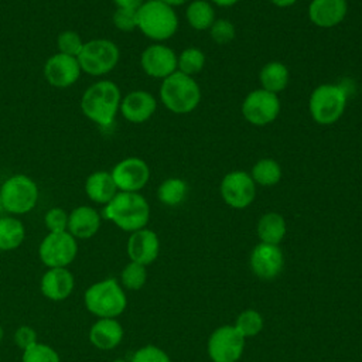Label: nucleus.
<instances>
[{"label":"nucleus","instance_id":"25","mask_svg":"<svg viewBox=\"0 0 362 362\" xmlns=\"http://www.w3.org/2000/svg\"><path fill=\"white\" fill-rule=\"evenodd\" d=\"M286 232V221L277 212H267L262 215L257 222V236L263 243L279 245L284 239Z\"/></svg>","mask_w":362,"mask_h":362},{"label":"nucleus","instance_id":"46","mask_svg":"<svg viewBox=\"0 0 362 362\" xmlns=\"http://www.w3.org/2000/svg\"><path fill=\"white\" fill-rule=\"evenodd\" d=\"M3 208V204H1V197H0V209Z\"/></svg>","mask_w":362,"mask_h":362},{"label":"nucleus","instance_id":"26","mask_svg":"<svg viewBox=\"0 0 362 362\" xmlns=\"http://www.w3.org/2000/svg\"><path fill=\"white\" fill-rule=\"evenodd\" d=\"M185 17L188 24L197 31L209 30L215 18V10L206 0H194L188 4Z\"/></svg>","mask_w":362,"mask_h":362},{"label":"nucleus","instance_id":"37","mask_svg":"<svg viewBox=\"0 0 362 362\" xmlns=\"http://www.w3.org/2000/svg\"><path fill=\"white\" fill-rule=\"evenodd\" d=\"M132 362H171V361L161 348L154 345H146L134 352Z\"/></svg>","mask_w":362,"mask_h":362},{"label":"nucleus","instance_id":"22","mask_svg":"<svg viewBox=\"0 0 362 362\" xmlns=\"http://www.w3.org/2000/svg\"><path fill=\"white\" fill-rule=\"evenodd\" d=\"M123 338L122 325L113 318H100L96 321L89 332L90 342L103 351L112 349L120 344Z\"/></svg>","mask_w":362,"mask_h":362},{"label":"nucleus","instance_id":"36","mask_svg":"<svg viewBox=\"0 0 362 362\" xmlns=\"http://www.w3.org/2000/svg\"><path fill=\"white\" fill-rule=\"evenodd\" d=\"M113 24L120 31H133L134 28H137V10L117 7L113 14Z\"/></svg>","mask_w":362,"mask_h":362},{"label":"nucleus","instance_id":"41","mask_svg":"<svg viewBox=\"0 0 362 362\" xmlns=\"http://www.w3.org/2000/svg\"><path fill=\"white\" fill-rule=\"evenodd\" d=\"M270 1L279 8H287V7H291L297 0H270Z\"/></svg>","mask_w":362,"mask_h":362},{"label":"nucleus","instance_id":"17","mask_svg":"<svg viewBox=\"0 0 362 362\" xmlns=\"http://www.w3.org/2000/svg\"><path fill=\"white\" fill-rule=\"evenodd\" d=\"M157 109L156 98L147 90L129 92L120 102L119 110L130 123L147 122Z\"/></svg>","mask_w":362,"mask_h":362},{"label":"nucleus","instance_id":"43","mask_svg":"<svg viewBox=\"0 0 362 362\" xmlns=\"http://www.w3.org/2000/svg\"><path fill=\"white\" fill-rule=\"evenodd\" d=\"M163 3L171 6V7H177V6H182L184 3H187V0H161Z\"/></svg>","mask_w":362,"mask_h":362},{"label":"nucleus","instance_id":"9","mask_svg":"<svg viewBox=\"0 0 362 362\" xmlns=\"http://www.w3.org/2000/svg\"><path fill=\"white\" fill-rule=\"evenodd\" d=\"M280 113V99L276 93L264 89L249 92L242 103V115L253 126H266L277 119Z\"/></svg>","mask_w":362,"mask_h":362},{"label":"nucleus","instance_id":"40","mask_svg":"<svg viewBox=\"0 0 362 362\" xmlns=\"http://www.w3.org/2000/svg\"><path fill=\"white\" fill-rule=\"evenodd\" d=\"M113 1L119 8H132V10H139V7L144 3V0H113Z\"/></svg>","mask_w":362,"mask_h":362},{"label":"nucleus","instance_id":"12","mask_svg":"<svg viewBox=\"0 0 362 362\" xmlns=\"http://www.w3.org/2000/svg\"><path fill=\"white\" fill-rule=\"evenodd\" d=\"M245 348V338L233 325L216 328L208 341V355L212 362H236Z\"/></svg>","mask_w":362,"mask_h":362},{"label":"nucleus","instance_id":"16","mask_svg":"<svg viewBox=\"0 0 362 362\" xmlns=\"http://www.w3.org/2000/svg\"><path fill=\"white\" fill-rule=\"evenodd\" d=\"M249 263L252 272L257 277L270 280L280 274L284 264V257L279 245H269L260 242L253 247Z\"/></svg>","mask_w":362,"mask_h":362},{"label":"nucleus","instance_id":"19","mask_svg":"<svg viewBox=\"0 0 362 362\" xmlns=\"http://www.w3.org/2000/svg\"><path fill=\"white\" fill-rule=\"evenodd\" d=\"M160 250V242L156 232L150 229H139L132 232L127 240V253L132 262L140 263L143 266L153 263Z\"/></svg>","mask_w":362,"mask_h":362},{"label":"nucleus","instance_id":"45","mask_svg":"<svg viewBox=\"0 0 362 362\" xmlns=\"http://www.w3.org/2000/svg\"><path fill=\"white\" fill-rule=\"evenodd\" d=\"M113 362H124L123 359H116V361H113Z\"/></svg>","mask_w":362,"mask_h":362},{"label":"nucleus","instance_id":"21","mask_svg":"<svg viewBox=\"0 0 362 362\" xmlns=\"http://www.w3.org/2000/svg\"><path fill=\"white\" fill-rule=\"evenodd\" d=\"M74 288V277L65 267L49 269L41 280V291L51 300L66 298Z\"/></svg>","mask_w":362,"mask_h":362},{"label":"nucleus","instance_id":"34","mask_svg":"<svg viewBox=\"0 0 362 362\" xmlns=\"http://www.w3.org/2000/svg\"><path fill=\"white\" fill-rule=\"evenodd\" d=\"M209 34L214 42L223 45V44H229L235 38L236 30L232 21L226 18H218L209 27Z\"/></svg>","mask_w":362,"mask_h":362},{"label":"nucleus","instance_id":"24","mask_svg":"<svg viewBox=\"0 0 362 362\" xmlns=\"http://www.w3.org/2000/svg\"><path fill=\"white\" fill-rule=\"evenodd\" d=\"M288 79H290L288 68L279 61L267 62L266 65H263L259 74L262 89L276 95L286 89V86L288 85Z\"/></svg>","mask_w":362,"mask_h":362},{"label":"nucleus","instance_id":"38","mask_svg":"<svg viewBox=\"0 0 362 362\" xmlns=\"http://www.w3.org/2000/svg\"><path fill=\"white\" fill-rule=\"evenodd\" d=\"M49 232H65L68 228V215L61 208H51L44 218Z\"/></svg>","mask_w":362,"mask_h":362},{"label":"nucleus","instance_id":"1","mask_svg":"<svg viewBox=\"0 0 362 362\" xmlns=\"http://www.w3.org/2000/svg\"><path fill=\"white\" fill-rule=\"evenodd\" d=\"M120 102L122 95L119 86L112 81H99L83 92L81 109L88 119L102 127H107L113 123Z\"/></svg>","mask_w":362,"mask_h":362},{"label":"nucleus","instance_id":"13","mask_svg":"<svg viewBox=\"0 0 362 362\" xmlns=\"http://www.w3.org/2000/svg\"><path fill=\"white\" fill-rule=\"evenodd\" d=\"M112 178L117 189L123 192H139L150 178L147 163L139 157H127L112 170Z\"/></svg>","mask_w":362,"mask_h":362},{"label":"nucleus","instance_id":"42","mask_svg":"<svg viewBox=\"0 0 362 362\" xmlns=\"http://www.w3.org/2000/svg\"><path fill=\"white\" fill-rule=\"evenodd\" d=\"M211 1L219 7H230V6L236 4L239 0H211Z\"/></svg>","mask_w":362,"mask_h":362},{"label":"nucleus","instance_id":"4","mask_svg":"<svg viewBox=\"0 0 362 362\" xmlns=\"http://www.w3.org/2000/svg\"><path fill=\"white\" fill-rule=\"evenodd\" d=\"M137 28L154 41H164L177 33L178 16L161 0H147L137 10Z\"/></svg>","mask_w":362,"mask_h":362},{"label":"nucleus","instance_id":"2","mask_svg":"<svg viewBox=\"0 0 362 362\" xmlns=\"http://www.w3.org/2000/svg\"><path fill=\"white\" fill-rule=\"evenodd\" d=\"M103 216L127 232L143 229L150 218V206L139 192H117L103 209Z\"/></svg>","mask_w":362,"mask_h":362},{"label":"nucleus","instance_id":"27","mask_svg":"<svg viewBox=\"0 0 362 362\" xmlns=\"http://www.w3.org/2000/svg\"><path fill=\"white\" fill-rule=\"evenodd\" d=\"M255 184L262 187H273L281 180V167L273 158H260L250 171Z\"/></svg>","mask_w":362,"mask_h":362},{"label":"nucleus","instance_id":"6","mask_svg":"<svg viewBox=\"0 0 362 362\" xmlns=\"http://www.w3.org/2000/svg\"><path fill=\"white\" fill-rule=\"evenodd\" d=\"M126 303V296L115 279L98 281L85 293L86 308L102 318H113L122 314Z\"/></svg>","mask_w":362,"mask_h":362},{"label":"nucleus","instance_id":"44","mask_svg":"<svg viewBox=\"0 0 362 362\" xmlns=\"http://www.w3.org/2000/svg\"><path fill=\"white\" fill-rule=\"evenodd\" d=\"M1 338H3V328L0 327V341H1Z\"/></svg>","mask_w":362,"mask_h":362},{"label":"nucleus","instance_id":"10","mask_svg":"<svg viewBox=\"0 0 362 362\" xmlns=\"http://www.w3.org/2000/svg\"><path fill=\"white\" fill-rule=\"evenodd\" d=\"M219 192L226 205L235 209H243L255 201L256 184L249 173L235 170L223 175Z\"/></svg>","mask_w":362,"mask_h":362},{"label":"nucleus","instance_id":"31","mask_svg":"<svg viewBox=\"0 0 362 362\" xmlns=\"http://www.w3.org/2000/svg\"><path fill=\"white\" fill-rule=\"evenodd\" d=\"M263 317L256 310H245L242 311L235 322V328L238 332L246 338V337H255L263 329Z\"/></svg>","mask_w":362,"mask_h":362},{"label":"nucleus","instance_id":"11","mask_svg":"<svg viewBox=\"0 0 362 362\" xmlns=\"http://www.w3.org/2000/svg\"><path fill=\"white\" fill-rule=\"evenodd\" d=\"M78 252L75 238L69 232H49L40 245V257L44 264L52 267H65Z\"/></svg>","mask_w":362,"mask_h":362},{"label":"nucleus","instance_id":"14","mask_svg":"<svg viewBox=\"0 0 362 362\" xmlns=\"http://www.w3.org/2000/svg\"><path fill=\"white\" fill-rule=\"evenodd\" d=\"M140 64L148 76L165 79L177 71V55L170 47L157 42L141 52Z\"/></svg>","mask_w":362,"mask_h":362},{"label":"nucleus","instance_id":"35","mask_svg":"<svg viewBox=\"0 0 362 362\" xmlns=\"http://www.w3.org/2000/svg\"><path fill=\"white\" fill-rule=\"evenodd\" d=\"M23 362H59V356L51 346L35 342L24 349Z\"/></svg>","mask_w":362,"mask_h":362},{"label":"nucleus","instance_id":"29","mask_svg":"<svg viewBox=\"0 0 362 362\" xmlns=\"http://www.w3.org/2000/svg\"><path fill=\"white\" fill-rule=\"evenodd\" d=\"M24 239V226L21 221L4 216L0 218V249L11 250L21 245Z\"/></svg>","mask_w":362,"mask_h":362},{"label":"nucleus","instance_id":"8","mask_svg":"<svg viewBox=\"0 0 362 362\" xmlns=\"http://www.w3.org/2000/svg\"><path fill=\"white\" fill-rule=\"evenodd\" d=\"M0 197L6 211L11 214H25L35 206L38 201V188L30 177L16 174L3 182Z\"/></svg>","mask_w":362,"mask_h":362},{"label":"nucleus","instance_id":"20","mask_svg":"<svg viewBox=\"0 0 362 362\" xmlns=\"http://www.w3.org/2000/svg\"><path fill=\"white\" fill-rule=\"evenodd\" d=\"M100 226V215L96 209L82 205L75 208L68 216V229L74 238H92Z\"/></svg>","mask_w":362,"mask_h":362},{"label":"nucleus","instance_id":"33","mask_svg":"<svg viewBox=\"0 0 362 362\" xmlns=\"http://www.w3.org/2000/svg\"><path fill=\"white\" fill-rule=\"evenodd\" d=\"M83 44L85 42L82 41L81 35L76 31H72V30L62 31L57 38V45H58L59 52L65 54V55H69V57H75V58L82 51Z\"/></svg>","mask_w":362,"mask_h":362},{"label":"nucleus","instance_id":"7","mask_svg":"<svg viewBox=\"0 0 362 362\" xmlns=\"http://www.w3.org/2000/svg\"><path fill=\"white\" fill-rule=\"evenodd\" d=\"M83 72L100 76L110 72L119 62L120 52L117 45L106 38H95L83 44L76 57Z\"/></svg>","mask_w":362,"mask_h":362},{"label":"nucleus","instance_id":"5","mask_svg":"<svg viewBox=\"0 0 362 362\" xmlns=\"http://www.w3.org/2000/svg\"><path fill=\"white\" fill-rule=\"evenodd\" d=\"M346 90L334 83H322L317 86L310 96L308 109L315 123L328 126L341 119L346 107Z\"/></svg>","mask_w":362,"mask_h":362},{"label":"nucleus","instance_id":"39","mask_svg":"<svg viewBox=\"0 0 362 362\" xmlns=\"http://www.w3.org/2000/svg\"><path fill=\"white\" fill-rule=\"evenodd\" d=\"M14 341L21 349H27L28 346H31L37 342V334L31 327L23 325L16 331Z\"/></svg>","mask_w":362,"mask_h":362},{"label":"nucleus","instance_id":"32","mask_svg":"<svg viewBox=\"0 0 362 362\" xmlns=\"http://www.w3.org/2000/svg\"><path fill=\"white\" fill-rule=\"evenodd\" d=\"M147 279L146 267L140 263L130 262L122 272V283L130 290H139L144 286Z\"/></svg>","mask_w":362,"mask_h":362},{"label":"nucleus","instance_id":"18","mask_svg":"<svg viewBox=\"0 0 362 362\" xmlns=\"http://www.w3.org/2000/svg\"><path fill=\"white\" fill-rule=\"evenodd\" d=\"M348 13L346 0H311L308 4L310 21L321 28H332L344 21Z\"/></svg>","mask_w":362,"mask_h":362},{"label":"nucleus","instance_id":"3","mask_svg":"<svg viewBox=\"0 0 362 362\" xmlns=\"http://www.w3.org/2000/svg\"><path fill=\"white\" fill-rule=\"evenodd\" d=\"M160 99L173 113L185 115L197 109L201 102V88L192 76L175 71L160 86Z\"/></svg>","mask_w":362,"mask_h":362},{"label":"nucleus","instance_id":"30","mask_svg":"<svg viewBox=\"0 0 362 362\" xmlns=\"http://www.w3.org/2000/svg\"><path fill=\"white\" fill-rule=\"evenodd\" d=\"M205 65V54L197 47H188L177 57V71L194 76L202 71Z\"/></svg>","mask_w":362,"mask_h":362},{"label":"nucleus","instance_id":"23","mask_svg":"<svg viewBox=\"0 0 362 362\" xmlns=\"http://www.w3.org/2000/svg\"><path fill=\"white\" fill-rule=\"evenodd\" d=\"M85 191L90 201L96 204H107L117 194V187L107 171L92 173L85 182Z\"/></svg>","mask_w":362,"mask_h":362},{"label":"nucleus","instance_id":"28","mask_svg":"<svg viewBox=\"0 0 362 362\" xmlns=\"http://www.w3.org/2000/svg\"><path fill=\"white\" fill-rule=\"evenodd\" d=\"M187 191H188V185L184 180L171 177V178L164 180L158 185L157 197L161 204L168 205V206H175V205H180L185 199Z\"/></svg>","mask_w":362,"mask_h":362},{"label":"nucleus","instance_id":"15","mask_svg":"<svg viewBox=\"0 0 362 362\" xmlns=\"http://www.w3.org/2000/svg\"><path fill=\"white\" fill-rule=\"evenodd\" d=\"M81 72L78 58L61 52L49 57L44 65V76L54 88H68L74 85L79 79Z\"/></svg>","mask_w":362,"mask_h":362}]
</instances>
